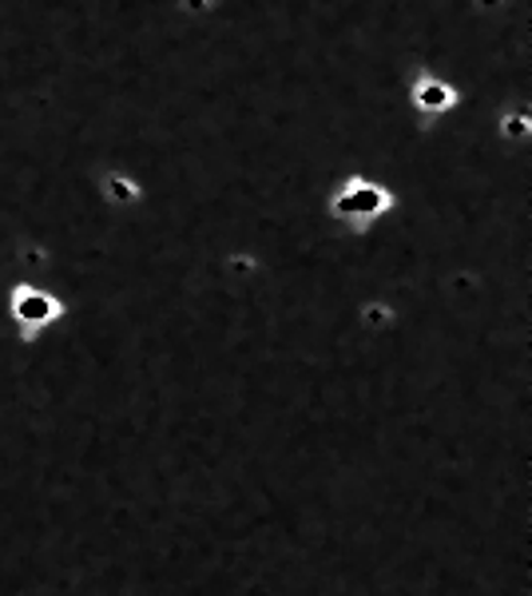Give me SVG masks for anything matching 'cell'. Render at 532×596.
Returning <instances> with one entry per match:
<instances>
[{"label":"cell","instance_id":"1","mask_svg":"<svg viewBox=\"0 0 532 596\" xmlns=\"http://www.w3.org/2000/svg\"><path fill=\"white\" fill-rule=\"evenodd\" d=\"M338 215H377L385 207V191L374 188V183H365V179H354V183H345V191L338 195Z\"/></svg>","mask_w":532,"mask_h":596},{"label":"cell","instance_id":"2","mask_svg":"<svg viewBox=\"0 0 532 596\" xmlns=\"http://www.w3.org/2000/svg\"><path fill=\"white\" fill-rule=\"evenodd\" d=\"M417 104H422L425 111H437L445 108V104H454V88H445L437 79H425L422 88H417Z\"/></svg>","mask_w":532,"mask_h":596}]
</instances>
